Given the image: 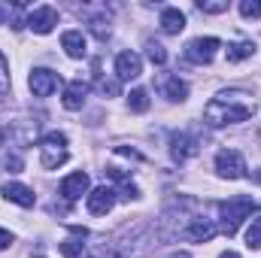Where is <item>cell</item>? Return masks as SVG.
<instances>
[{
  "label": "cell",
  "mask_w": 261,
  "mask_h": 258,
  "mask_svg": "<svg viewBox=\"0 0 261 258\" xmlns=\"http://www.w3.org/2000/svg\"><path fill=\"white\" fill-rule=\"evenodd\" d=\"M128 110L130 113H146V110H149V94H146L143 88H134L128 94Z\"/></svg>",
  "instance_id": "obj_20"
},
{
  "label": "cell",
  "mask_w": 261,
  "mask_h": 258,
  "mask_svg": "<svg viewBox=\"0 0 261 258\" xmlns=\"http://www.w3.org/2000/svg\"><path fill=\"white\" fill-rule=\"evenodd\" d=\"M197 9L200 12H210V15H219L228 9V0H197Z\"/></svg>",
  "instance_id": "obj_23"
},
{
  "label": "cell",
  "mask_w": 261,
  "mask_h": 258,
  "mask_svg": "<svg viewBox=\"0 0 261 258\" xmlns=\"http://www.w3.org/2000/svg\"><path fill=\"white\" fill-rule=\"evenodd\" d=\"M61 46H64V52L70 58H85V37H82V31H64V37H61Z\"/></svg>",
  "instance_id": "obj_15"
},
{
  "label": "cell",
  "mask_w": 261,
  "mask_h": 258,
  "mask_svg": "<svg viewBox=\"0 0 261 258\" xmlns=\"http://www.w3.org/2000/svg\"><path fill=\"white\" fill-rule=\"evenodd\" d=\"M246 246L249 249H261V216H255L246 228Z\"/></svg>",
  "instance_id": "obj_21"
},
{
  "label": "cell",
  "mask_w": 261,
  "mask_h": 258,
  "mask_svg": "<svg viewBox=\"0 0 261 258\" xmlns=\"http://www.w3.org/2000/svg\"><path fill=\"white\" fill-rule=\"evenodd\" d=\"M252 113H255V100L246 91H225L203 107V122L210 128H225L252 119Z\"/></svg>",
  "instance_id": "obj_1"
},
{
  "label": "cell",
  "mask_w": 261,
  "mask_h": 258,
  "mask_svg": "<svg viewBox=\"0 0 261 258\" xmlns=\"http://www.w3.org/2000/svg\"><path fill=\"white\" fill-rule=\"evenodd\" d=\"M170 258H192L189 252H179V255H170Z\"/></svg>",
  "instance_id": "obj_31"
},
{
  "label": "cell",
  "mask_w": 261,
  "mask_h": 258,
  "mask_svg": "<svg viewBox=\"0 0 261 258\" xmlns=\"http://www.w3.org/2000/svg\"><path fill=\"white\" fill-rule=\"evenodd\" d=\"M58 24V9L55 6H37L28 15V28L34 34H52V28Z\"/></svg>",
  "instance_id": "obj_7"
},
{
  "label": "cell",
  "mask_w": 261,
  "mask_h": 258,
  "mask_svg": "<svg viewBox=\"0 0 261 258\" xmlns=\"http://www.w3.org/2000/svg\"><path fill=\"white\" fill-rule=\"evenodd\" d=\"M113 203H116V192L107 189V186H97L94 192L85 197V207H88L91 216H107L113 210Z\"/></svg>",
  "instance_id": "obj_8"
},
{
  "label": "cell",
  "mask_w": 261,
  "mask_h": 258,
  "mask_svg": "<svg viewBox=\"0 0 261 258\" xmlns=\"http://www.w3.org/2000/svg\"><path fill=\"white\" fill-rule=\"evenodd\" d=\"M158 24H161L164 34H179V31L186 28V15H182L176 6H167V9L161 12V21H158Z\"/></svg>",
  "instance_id": "obj_17"
},
{
  "label": "cell",
  "mask_w": 261,
  "mask_h": 258,
  "mask_svg": "<svg viewBox=\"0 0 261 258\" xmlns=\"http://www.w3.org/2000/svg\"><path fill=\"white\" fill-rule=\"evenodd\" d=\"M161 91H164V97L167 100H186L189 97V85L182 82V79H176V76H164V82H161Z\"/></svg>",
  "instance_id": "obj_18"
},
{
  "label": "cell",
  "mask_w": 261,
  "mask_h": 258,
  "mask_svg": "<svg viewBox=\"0 0 261 258\" xmlns=\"http://www.w3.org/2000/svg\"><path fill=\"white\" fill-rule=\"evenodd\" d=\"M252 176H255V183H258V186H261V170H255V173H252Z\"/></svg>",
  "instance_id": "obj_30"
},
{
  "label": "cell",
  "mask_w": 261,
  "mask_h": 258,
  "mask_svg": "<svg viewBox=\"0 0 261 258\" xmlns=\"http://www.w3.org/2000/svg\"><path fill=\"white\" fill-rule=\"evenodd\" d=\"M85 94H88V82H82V79H73V82L64 88V107H67V110H82V104H85Z\"/></svg>",
  "instance_id": "obj_14"
},
{
  "label": "cell",
  "mask_w": 261,
  "mask_h": 258,
  "mask_svg": "<svg viewBox=\"0 0 261 258\" xmlns=\"http://www.w3.org/2000/svg\"><path fill=\"white\" fill-rule=\"evenodd\" d=\"M240 15L243 18H261V0H243L240 3Z\"/></svg>",
  "instance_id": "obj_24"
},
{
  "label": "cell",
  "mask_w": 261,
  "mask_h": 258,
  "mask_svg": "<svg viewBox=\"0 0 261 258\" xmlns=\"http://www.w3.org/2000/svg\"><path fill=\"white\" fill-rule=\"evenodd\" d=\"M9 243H12V237H9V231H3V228H0V249H6Z\"/></svg>",
  "instance_id": "obj_27"
},
{
  "label": "cell",
  "mask_w": 261,
  "mask_h": 258,
  "mask_svg": "<svg viewBox=\"0 0 261 258\" xmlns=\"http://www.w3.org/2000/svg\"><path fill=\"white\" fill-rule=\"evenodd\" d=\"M252 52H255V43H252V40L231 43V46H228V61L237 64V61H243V58H252Z\"/></svg>",
  "instance_id": "obj_19"
},
{
  "label": "cell",
  "mask_w": 261,
  "mask_h": 258,
  "mask_svg": "<svg viewBox=\"0 0 261 258\" xmlns=\"http://www.w3.org/2000/svg\"><path fill=\"white\" fill-rule=\"evenodd\" d=\"M216 170L225 179H240V176H246V161L237 149H222L216 155Z\"/></svg>",
  "instance_id": "obj_4"
},
{
  "label": "cell",
  "mask_w": 261,
  "mask_h": 258,
  "mask_svg": "<svg viewBox=\"0 0 261 258\" xmlns=\"http://www.w3.org/2000/svg\"><path fill=\"white\" fill-rule=\"evenodd\" d=\"M28 85H31V91L37 94V97H49L58 85H61V79H58V73L55 70H46V67H37L34 73H31V79H28Z\"/></svg>",
  "instance_id": "obj_6"
},
{
  "label": "cell",
  "mask_w": 261,
  "mask_h": 258,
  "mask_svg": "<svg viewBox=\"0 0 261 258\" xmlns=\"http://www.w3.org/2000/svg\"><path fill=\"white\" fill-rule=\"evenodd\" d=\"M9 91V67H6V58L0 55V97H6Z\"/></svg>",
  "instance_id": "obj_25"
},
{
  "label": "cell",
  "mask_w": 261,
  "mask_h": 258,
  "mask_svg": "<svg viewBox=\"0 0 261 258\" xmlns=\"http://www.w3.org/2000/svg\"><path fill=\"white\" fill-rule=\"evenodd\" d=\"M34 258H46V255H34Z\"/></svg>",
  "instance_id": "obj_32"
},
{
  "label": "cell",
  "mask_w": 261,
  "mask_h": 258,
  "mask_svg": "<svg viewBox=\"0 0 261 258\" xmlns=\"http://www.w3.org/2000/svg\"><path fill=\"white\" fill-rule=\"evenodd\" d=\"M64 161H67V137L61 131L46 134L43 143H40V164L46 170H58Z\"/></svg>",
  "instance_id": "obj_3"
},
{
  "label": "cell",
  "mask_w": 261,
  "mask_h": 258,
  "mask_svg": "<svg viewBox=\"0 0 261 258\" xmlns=\"http://www.w3.org/2000/svg\"><path fill=\"white\" fill-rule=\"evenodd\" d=\"M219 40L216 37H197L192 40L189 46H186V61H192V64H210L213 58H216V52H219Z\"/></svg>",
  "instance_id": "obj_5"
},
{
  "label": "cell",
  "mask_w": 261,
  "mask_h": 258,
  "mask_svg": "<svg viewBox=\"0 0 261 258\" xmlns=\"http://www.w3.org/2000/svg\"><path fill=\"white\" fill-rule=\"evenodd\" d=\"M88 192V173H70L64 183H61V197L64 200H79L82 194Z\"/></svg>",
  "instance_id": "obj_11"
},
{
  "label": "cell",
  "mask_w": 261,
  "mask_h": 258,
  "mask_svg": "<svg viewBox=\"0 0 261 258\" xmlns=\"http://www.w3.org/2000/svg\"><path fill=\"white\" fill-rule=\"evenodd\" d=\"M219 210H222V231H225L228 237H234V234L240 231V222L252 216L255 200L246 197V194H237V197H228L225 203H219Z\"/></svg>",
  "instance_id": "obj_2"
},
{
  "label": "cell",
  "mask_w": 261,
  "mask_h": 258,
  "mask_svg": "<svg viewBox=\"0 0 261 258\" xmlns=\"http://www.w3.org/2000/svg\"><path fill=\"white\" fill-rule=\"evenodd\" d=\"M100 91H103V94H116L119 85H116V82H100Z\"/></svg>",
  "instance_id": "obj_26"
},
{
  "label": "cell",
  "mask_w": 261,
  "mask_h": 258,
  "mask_svg": "<svg viewBox=\"0 0 261 258\" xmlns=\"http://www.w3.org/2000/svg\"><path fill=\"white\" fill-rule=\"evenodd\" d=\"M3 21H6V9L0 6V24H3Z\"/></svg>",
  "instance_id": "obj_29"
},
{
  "label": "cell",
  "mask_w": 261,
  "mask_h": 258,
  "mask_svg": "<svg viewBox=\"0 0 261 258\" xmlns=\"http://www.w3.org/2000/svg\"><path fill=\"white\" fill-rule=\"evenodd\" d=\"M170 155H173V161H189L192 155H197V143L189 137V134H173L170 137Z\"/></svg>",
  "instance_id": "obj_10"
},
{
  "label": "cell",
  "mask_w": 261,
  "mask_h": 258,
  "mask_svg": "<svg viewBox=\"0 0 261 258\" xmlns=\"http://www.w3.org/2000/svg\"><path fill=\"white\" fill-rule=\"evenodd\" d=\"M146 55H149V61H152V64H158V67L167 61L164 46H161V43H155V40H149V43H146Z\"/></svg>",
  "instance_id": "obj_22"
},
{
  "label": "cell",
  "mask_w": 261,
  "mask_h": 258,
  "mask_svg": "<svg viewBox=\"0 0 261 258\" xmlns=\"http://www.w3.org/2000/svg\"><path fill=\"white\" fill-rule=\"evenodd\" d=\"M219 258H240V255H237V252H222Z\"/></svg>",
  "instance_id": "obj_28"
},
{
  "label": "cell",
  "mask_w": 261,
  "mask_h": 258,
  "mask_svg": "<svg viewBox=\"0 0 261 258\" xmlns=\"http://www.w3.org/2000/svg\"><path fill=\"white\" fill-rule=\"evenodd\" d=\"M140 73H143V61H140V55H134V52H122V55L116 58V76H119V79L130 82V79H137Z\"/></svg>",
  "instance_id": "obj_9"
},
{
  "label": "cell",
  "mask_w": 261,
  "mask_h": 258,
  "mask_svg": "<svg viewBox=\"0 0 261 258\" xmlns=\"http://www.w3.org/2000/svg\"><path fill=\"white\" fill-rule=\"evenodd\" d=\"M3 197L12 200V203H18V207H24V210L37 203V194L31 192L28 186H21V183H3Z\"/></svg>",
  "instance_id": "obj_12"
},
{
  "label": "cell",
  "mask_w": 261,
  "mask_h": 258,
  "mask_svg": "<svg viewBox=\"0 0 261 258\" xmlns=\"http://www.w3.org/2000/svg\"><path fill=\"white\" fill-rule=\"evenodd\" d=\"M85 237H88V231H85V228H79V225H73V228H70V237L61 243V252H64L67 258L82 255V246H85L82 240H85Z\"/></svg>",
  "instance_id": "obj_16"
},
{
  "label": "cell",
  "mask_w": 261,
  "mask_h": 258,
  "mask_svg": "<svg viewBox=\"0 0 261 258\" xmlns=\"http://www.w3.org/2000/svg\"><path fill=\"white\" fill-rule=\"evenodd\" d=\"M213 234H216V222H213V219H192V225L186 228V237L195 240V243L213 240Z\"/></svg>",
  "instance_id": "obj_13"
}]
</instances>
